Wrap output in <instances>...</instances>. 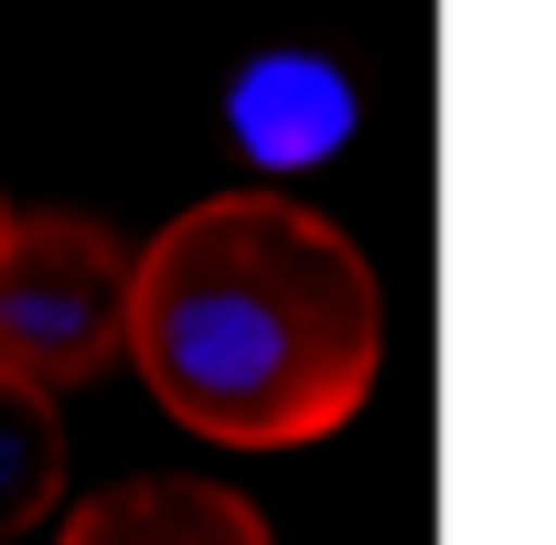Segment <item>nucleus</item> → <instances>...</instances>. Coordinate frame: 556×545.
I'll use <instances>...</instances> for the list:
<instances>
[{
	"instance_id": "nucleus-1",
	"label": "nucleus",
	"mask_w": 556,
	"mask_h": 545,
	"mask_svg": "<svg viewBox=\"0 0 556 545\" xmlns=\"http://www.w3.org/2000/svg\"><path fill=\"white\" fill-rule=\"evenodd\" d=\"M118 353L193 439H332L386 364V289L332 214L289 193H204L129 257Z\"/></svg>"
},
{
	"instance_id": "nucleus-2",
	"label": "nucleus",
	"mask_w": 556,
	"mask_h": 545,
	"mask_svg": "<svg viewBox=\"0 0 556 545\" xmlns=\"http://www.w3.org/2000/svg\"><path fill=\"white\" fill-rule=\"evenodd\" d=\"M118 321H129V236L65 204L0 225V375L65 396L118 364Z\"/></svg>"
},
{
	"instance_id": "nucleus-3",
	"label": "nucleus",
	"mask_w": 556,
	"mask_h": 545,
	"mask_svg": "<svg viewBox=\"0 0 556 545\" xmlns=\"http://www.w3.org/2000/svg\"><path fill=\"white\" fill-rule=\"evenodd\" d=\"M54 545H268V514L225 481L150 471V481H118V492L75 503Z\"/></svg>"
},
{
	"instance_id": "nucleus-4",
	"label": "nucleus",
	"mask_w": 556,
	"mask_h": 545,
	"mask_svg": "<svg viewBox=\"0 0 556 545\" xmlns=\"http://www.w3.org/2000/svg\"><path fill=\"white\" fill-rule=\"evenodd\" d=\"M54 503H65V417L43 385L0 375V545L33 535Z\"/></svg>"
},
{
	"instance_id": "nucleus-5",
	"label": "nucleus",
	"mask_w": 556,
	"mask_h": 545,
	"mask_svg": "<svg viewBox=\"0 0 556 545\" xmlns=\"http://www.w3.org/2000/svg\"><path fill=\"white\" fill-rule=\"evenodd\" d=\"M0 225H11V193H0Z\"/></svg>"
}]
</instances>
